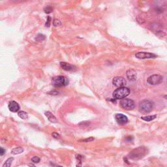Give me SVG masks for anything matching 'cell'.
Listing matches in <instances>:
<instances>
[{"label":"cell","mask_w":167,"mask_h":167,"mask_svg":"<svg viewBox=\"0 0 167 167\" xmlns=\"http://www.w3.org/2000/svg\"><path fill=\"white\" fill-rule=\"evenodd\" d=\"M148 150L147 148H146L145 146H140L132 150L128 154L127 157L133 161H137V160L142 159L148 154Z\"/></svg>","instance_id":"6da1fadb"},{"label":"cell","mask_w":167,"mask_h":167,"mask_svg":"<svg viewBox=\"0 0 167 167\" xmlns=\"http://www.w3.org/2000/svg\"><path fill=\"white\" fill-rule=\"evenodd\" d=\"M130 94V89L128 87H118L113 92V97L116 99H125Z\"/></svg>","instance_id":"7a4b0ae2"},{"label":"cell","mask_w":167,"mask_h":167,"mask_svg":"<svg viewBox=\"0 0 167 167\" xmlns=\"http://www.w3.org/2000/svg\"><path fill=\"white\" fill-rule=\"evenodd\" d=\"M153 103L149 100H144L140 103V111L142 113H150L153 110Z\"/></svg>","instance_id":"3957f363"},{"label":"cell","mask_w":167,"mask_h":167,"mask_svg":"<svg viewBox=\"0 0 167 167\" xmlns=\"http://www.w3.org/2000/svg\"><path fill=\"white\" fill-rule=\"evenodd\" d=\"M52 84L54 87H60L65 86L68 84V80L67 78L63 76H54L52 79Z\"/></svg>","instance_id":"277c9868"},{"label":"cell","mask_w":167,"mask_h":167,"mask_svg":"<svg viewBox=\"0 0 167 167\" xmlns=\"http://www.w3.org/2000/svg\"><path fill=\"white\" fill-rule=\"evenodd\" d=\"M121 107L126 110H131L135 107V103L132 99H123L120 101Z\"/></svg>","instance_id":"5b68a950"},{"label":"cell","mask_w":167,"mask_h":167,"mask_svg":"<svg viewBox=\"0 0 167 167\" xmlns=\"http://www.w3.org/2000/svg\"><path fill=\"white\" fill-rule=\"evenodd\" d=\"M147 82L150 85H157L162 82V76L159 74H153L149 76L147 79Z\"/></svg>","instance_id":"8992f818"},{"label":"cell","mask_w":167,"mask_h":167,"mask_svg":"<svg viewBox=\"0 0 167 167\" xmlns=\"http://www.w3.org/2000/svg\"><path fill=\"white\" fill-rule=\"evenodd\" d=\"M112 84L115 86L118 87H122L125 86L126 84H127V82H126L125 79L122 76H116L113 78Z\"/></svg>","instance_id":"52a82bcc"},{"label":"cell","mask_w":167,"mask_h":167,"mask_svg":"<svg viewBox=\"0 0 167 167\" xmlns=\"http://www.w3.org/2000/svg\"><path fill=\"white\" fill-rule=\"evenodd\" d=\"M135 57L138 59H150V58H155L157 56L154 54L150 53V52H139L135 54Z\"/></svg>","instance_id":"ba28073f"},{"label":"cell","mask_w":167,"mask_h":167,"mask_svg":"<svg viewBox=\"0 0 167 167\" xmlns=\"http://www.w3.org/2000/svg\"><path fill=\"white\" fill-rule=\"evenodd\" d=\"M115 118L119 125H125L128 123L129 121L127 117L123 114H116L115 115Z\"/></svg>","instance_id":"9c48e42d"},{"label":"cell","mask_w":167,"mask_h":167,"mask_svg":"<svg viewBox=\"0 0 167 167\" xmlns=\"http://www.w3.org/2000/svg\"><path fill=\"white\" fill-rule=\"evenodd\" d=\"M9 109L10 110L11 112H19L20 110V106L19 103L16 102L15 101H10L9 103Z\"/></svg>","instance_id":"30bf717a"},{"label":"cell","mask_w":167,"mask_h":167,"mask_svg":"<svg viewBox=\"0 0 167 167\" xmlns=\"http://www.w3.org/2000/svg\"><path fill=\"white\" fill-rule=\"evenodd\" d=\"M126 75L129 80L135 81L137 79V72L134 69H129L126 72Z\"/></svg>","instance_id":"8fae6325"},{"label":"cell","mask_w":167,"mask_h":167,"mask_svg":"<svg viewBox=\"0 0 167 167\" xmlns=\"http://www.w3.org/2000/svg\"><path fill=\"white\" fill-rule=\"evenodd\" d=\"M60 66L62 68L67 71H73L74 69H76V67L73 65H71L66 62H61L60 63Z\"/></svg>","instance_id":"7c38bea8"},{"label":"cell","mask_w":167,"mask_h":167,"mask_svg":"<svg viewBox=\"0 0 167 167\" xmlns=\"http://www.w3.org/2000/svg\"><path fill=\"white\" fill-rule=\"evenodd\" d=\"M45 116H46V118H48V120L50 121V122L52 123H56L58 121L57 118L54 116V115L53 114H52L50 112H45Z\"/></svg>","instance_id":"4fadbf2b"},{"label":"cell","mask_w":167,"mask_h":167,"mask_svg":"<svg viewBox=\"0 0 167 167\" xmlns=\"http://www.w3.org/2000/svg\"><path fill=\"white\" fill-rule=\"evenodd\" d=\"M22 152H24V148L22 147H17L14 149H13L12 151H11V153L13 155H18L20 154Z\"/></svg>","instance_id":"5bb4252c"},{"label":"cell","mask_w":167,"mask_h":167,"mask_svg":"<svg viewBox=\"0 0 167 167\" xmlns=\"http://www.w3.org/2000/svg\"><path fill=\"white\" fill-rule=\"evenodd\" d=\"M157 116L156 115H152V116H142V119H143V120L146 121H151L153 120V119H155L156 118Z\"/></svg>","instance_id":"9a60e30c"},{"label":"cell","mask_w":167,"mask_h":167,"mask_svg":"<svg viewBox=\"0 0 167 167\" xmlns=\"http://www.w3.org/2000/svg\"><path fill=\"white\" fill-rule=\"evenodd\" d=\"M13 160H14V159H13V157L9 158V159H7L6 161L4 162L3 167H11V164H12V162L13 161Z\"/></svg>","instance_id":"2e32d148"},{"label":"cell","mask_w":167,"mask_h":167,"mask_svg":"<svg viewBox=\"0 0 167 167\" xmlns=\"http://www.w3.org/2000/svg\"><path fill=\"white\" fill-rule=\"evenodd\" d=\"M18 115H19V116L20 118L23 119H27L28 118V113H26V112L24 111H19V113H18Z\"/></svg>","instance_id":"e0dca14e"},{"label":"cell","mask_w":167,"mask_h":167,"mask_svg":"<svg viewBox=\"0 0 167 167\" xmlns=\"http://www.w3.org/2000/svg\"><path fill=\"white\" fill-rule=\"evenodd\" d=\"M35 40L37 42H41L45 39V35L42 34H38L35 37Z\"/></svg>","instance_id":"ac0fdd59"},{"label":"cell","mask_w":167,"mask_h":167,"mask_svg":"<svg viewBox=\"0 0 167 167\" xmlns=\"http://www.w3.org/2000/svg\"><path fill=\"white\" fill-rule=\"evenodd\" d=\"M54 10V8L51 6H46V7L44 8V11L46 14H50V13H52Z\"/></svg>","instance_id":"d6986e66"},{"label":"cell","mask_w":167,"mask_h":167,"mask_svg":"<svg viewBox=\"0 0 167 167\" xmlns=\"http://www.w3.org/2000/svg\"><path fill=\"white\" fill-rule=\"evenodd\" d=\"M53 25L54 26H56V27L60 26H62V22H61V21L60 20L56 19L54 20Z\"/></svg>","instance_id":"ffe728a7"},{"label":"cell","mask_w":167,"mask_h":167,"mask_svg":"<svg viewBox=\"0 0 167 167\" xmlns=\"http://www.w3.org/2000/svg\"><path fill=\"white\" fill-rule=\"evenodd\" d=\"M31 161H32V162H34V163H38V162H40V159L39 157L35 156V157H33L32 159H31Z\"/></svg>","instance_id":"44dd1931"},{"label":"cell","mask_w":167,"mask_h":167,"mask_svg":"<svg viewBox=\"0 0 167 167\" xmlns=\"http://www.w3.org/2000/svg\"><path fill=\"white\" fill-rule=\"evenodd\" d=\"M94 140H95V139L93 137H90V138H88V139H85L82 140H80V142H88L93 141Z\"/></svg>","instance_id":"7402d4cb"},{"label":"cell","mask_w":167,"mask_h":167,"mask_svg":"<svg viewBox=\"0 0 167 167\" xmlns=\"http://www.w3.org/2000/svg\"><path fill=\"white\" fill-rule=\"evenodd\" d=\"M50 23H51V18L50 17H48L46 23H45V26L48 27H48H50Z\"/></svg>","instance_id":"603a6c76"},{"label":"cell","mask_w":167,"mask_h":167,"mask_svg":"<svg viewBox=\"0 0 167 167\" xmlns=\"http://www.w3.org/2000/svg\"><path fill=\"white\" fill-rule=\"evenodd\" d=\"M52 137L54 138H55V139H59L60 137V135L57 133H52Z\"/></svg>","instance_id":"cb8c5ba5"},{"label":"cell","mask_w":167,"mask_h":167,"mask_svg":"<svg viewBox=\"0 0 167 167\" xmlns=\"http://www.w3.org/2000/svg\"><path fill=\"white\" fill-rule=\"evenodd\" d=\"M5 153V150H4L3 148H0V155H3V154Z\"/></svg>","instance_id":"d4e9b609"},{"label":"cell","mask_w":167,"mask_h":167,"mask_svg":"<svg viewBox=\"0 0 167 167\" xmlns=\"http://www.w3.org/2000/svg\"><path fill=\"white\" fill-rule=\"evenodd\" d=\"M133 140V137H127V139H126V140H127V142H131V140Z\"/></svg>","instance_id":"484cf974"},{"label":"cell","mask_w":167,"mask_h":167,"mask_svg":"<svg viewBox=\"0 0 167 167\" xmlns=\"http://www.w3.org/2000/svg\"><path fill=\"white\" fill-rule=\"evenodd\" d=\"M29 166H30V167H36L33 164H29Z\"/></svg>","instance_id":"4316f807"},{"label":"cell","mask_w":167,"mask_h":167,"mask_svg":"<svg viewBox=\"0 0 167 167\" xmlns=\"http://www.w3.org/2000/svg\"><path fill=\"white\" fill-rule=\"evenodd\" d=\"M58 167H63V166H58Z\"/></svg>","instance_id":"83f0119b"}]
</instances>
